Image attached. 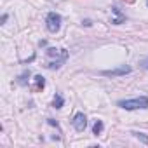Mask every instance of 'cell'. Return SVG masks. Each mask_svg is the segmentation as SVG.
<instances>
[{"instance_id": "3957f363", "label": "cell", "mask_w": 148, "mask_h": 148, "mask_svg": "<svg viewBox=\"0 0 148 148\" xmlns=\"http://www.w3.org/2000/svg\"><path fill=\"white\" fill-rule=\"evenodd\" d=\"M71 124H73V127H75L79 132H82V131L87 127V119H86V115H84V113H77L75 117H73Z\"/></svg>"}, {"instance_id": "52a82bcc", "label": "cell", "mask_w": 148, "mask_h": 148, "mask_svg": "<svg viewBox=\"0 0 148 148\" xmlns=\"http://www.w3.org/2000/svg\"><path fill=\"white\" fill-rule=\"evenodd\" d=\"M63 105H64L63 96H61V94H56V96H54V101H52V106H54V108H61Z\"/></svg>"}, {"instance_id": "7a4b0ae2", "label": "cell", "mask_w": 148, "mask_h": 148, "mask_svg": "<svg viewBox=\"0 0 148 148\" xmlns=\"http://www.w3.org/2000/svg\"><path fill=\"white\" fill-rule=\"evenodd\" d=\"M47 30L51 32V33H56L58 30H59V26H61V16L59 14H56V12H51L49 16H47Z\"/></svg>"}, {"instance_id": "277c9868", "label": "cell", "mask_w": 148, "mask_h": 148, "mask_svg": "<svg viewBox=\"0 0 148 148\" xmlns=\"http://www.w3.org/2000/svg\"><path fill=\"white\" fill-rule=\"evenodd\" d=\"M30 87H32L33 92H40V91L45 87V79H44L42 75H35V77H33V84H32Z\"/></svg>"}, {"instance_id": "8992f818", "label": "cell", "mask_w": 148, "mask_h": 148, "mask_svg": "<svg viewBox=\"0 0 148 148\" xmlns=\"http://www.w3.org/2000/svg\"><path fill=\"white\" fill-rule=\"evenodd\" d=\"M112 12H113V14H115V16H117V18H115V19H112V23H113V25H120V23H122V21H124V19H125V18H124V16H122V14H120V11H119V9H117V7H112Z\"/></svg>"}, {"instance_id": "7c38bea8", "label": "cell", "mask_w": 148, "mask_h": 148, "mask_svg": "<svg viewBox=\"0 0 148 148\" xmlns=\"http://www.w3.org/2000/svg\"><path fill=\"white\" fill-rule=\"evenodd\" d=\"M122 2H125V4H134V0H122Z\"/></svg>"}, {"instance_id": "ba28073f", "label": "cell", "mask_w": 148, "mask_h": 148, "mask_svg": "<svg viewBox=\"0 0 148 148\" xmlns=\"http://www.w3.org/2000/svg\"><path fill=\"white\" fill-rule=\"evenodd\" d=\"M101 132H103V122H101V120H96L94 125H92V134L98 136V134H101Z\"/></svg>"}, {"instance_id": "5b68a950", "label": "cell", "mask_w": 148, "mask_h": 148, "mask_svg": "<svg viewBox=\"0 0 148 148\" xmlns=\"http://www.w3.org/2000/svg\"><path fill=\"white\" fill-rule=\"evenodd\" d=\"M125 73H131V68L129 66H122V68H117V70L103 71V75H106V77H119V75H125Z\"/></svg>"}, {"instance_id": "8fae6325", "label": "cell", "mask_w": 148, "mask_h": 148, "mask_svg": "<svg viewBox=\"0 0 148 148\" xmlns=\"http://www.w3.org/2000/svg\"><path fill=\"white\" fill-rule=\"evenodd\" d=\"M139 64H141V68L148 70V58H146V59H143V61H139Z\"/></svg>"}, {"instance_id": "30bf717a", "label": "cell", "mask_w": 148, "mask_h": 148, "mask_svg": "<svg viewBox=\"0 0 148 148\" xmlns=\"http://www.w3.org/2000/svg\"><path fill=\"white\" fill-rule=\"evenodd\" d=\"M132 134H134V136H136V138H138L139 141H143L145 145H148V136H145L143 132H132Z\"/></svg>"}, {"instance_id": "6da1fadb", "label": "cell", "mask_w": 148, "mask_h": 148, "mask_svg": "<svg viewBox=\"0 0 148 148\" xmlns=\"http://www.w3.org/2000/svg\"><path fill=\"white\" fill-rule=\"evenodd\" d=\"M120 108L124 110H139V108H148V98L141 96L136 99H125V101H119L117 103Z\"/></svg>"}, {"instance_id": "9c48e42d", "label": "cell", "mask_w": 148, "mask_h": 148, "mask_svg": "<svg viewBox=\"0 0 148 148\" xmlns=\"http://www.w3.org/2000/svg\"><path fill=\"white\" fill-rule=\"evenodd\" d=\"M28 79H30V71H25L23 75L18 79V82H19L21 86H26V84H28Z\"/></svg>"}]
</instances>
